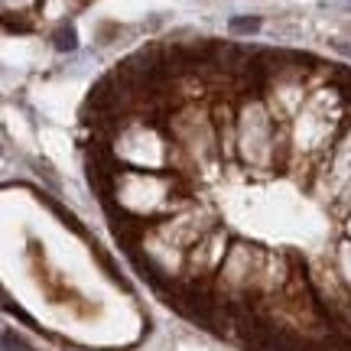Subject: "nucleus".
Wrapping results in <instances>:
<instances>
[{"instance_id":"f257e3e1","label":"nucleus","mask_w":351,"mask_h":351,"mask_svg":"<svg viewBox=\"0 0 351 351\" xmlns=\"http://www.w3.org/2000/svg\"><path fill=\"white\" fill-rule=\"evenodd\" d=\"M261 26H263L261 16H234V20L228 23V29H231L234 36H254Z\"/></svg>"},{"instance_id":"f03ea898","label":"nucleus","mask_w":351,"mask_h":351,"mask_svg":"<svg viewBox=\"0 0 351 351\" xmlns=\"http://www.w3.org/2000/svg\"><path fill=\"white\" fill-rule=\"evenodd\" d=\"M52 46L59 52H72L78 46V36L72 26H62V29H56V36H52Z\"/></svg>"},{"instance_id":"7ed1b4c3","label":"nucleus","mask_w":351,"mask_h":351,"mask_svg":"<svg viewBox=\"0 0 351 351\" xmlns=\"http://www.w3.org/2000/svg\"><path fill=\"white\" fill-rule=\"evenodd\" d=\"M3 351H33V348H29L20 335H13L10 328H7V332H3Z\"/></svg>"},{"instance_id":"20e7f679","label":"nucleus","mask_w":351,"mask_h":351,"mask_svg":"<svg viewBox=\"0 0 351 351\" xmlns=\"http://www.w3.org/2000/svg\"><path fill=\"white\" fill-rule=\"evenodd\" d=\"M339 49L345 52V56H351V43H339Z\"/></svg>"}]
</instances>
